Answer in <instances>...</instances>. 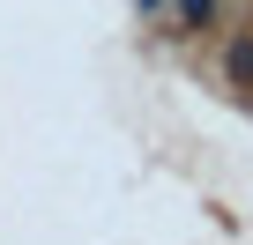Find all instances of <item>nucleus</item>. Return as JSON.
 <instances>
[{"label": "nucleus", "instance_id": "obj_1", "mask_svg": "<svg viewBox=\"0 0 253 245\" xmlns=\"http://www.w3.org/2000/svg\"><path fill=\"white\" fill-rule=\"evenodd\" d=\"M223 74H231L238 89H253V30H238V37L223 45Z\"/></svg>", "mask_w": 253, "mask_h": 245}, {"label": "nucleus", "instance_id": "obj_2", "mask_svg": "<svg viewBox=\"0 0 253 245\" xmlns=\"http://www.w3.org/2000/svg\"><path fill=\"white\" fill-rule=\"evenodd\" d=\"M216 8H223V0H171V23H179V30H209Z\"/></svg>", "mask_w": 253, "mask_h": 245}, {"label": "nucleus", "instance_id": "obj_3", "mask_svg": "<svg viewBox=\"0 0 253 245\" xmlns=\"http://www.w3.org/2000/svg\"><path fill=\"white\" fill-rule=\"evenodd\" d=\"M134 8H142V15H157V8H164V0H134Z\"/></svg>", "mask_w": 253, "mask_h": 245}]
</instances>
